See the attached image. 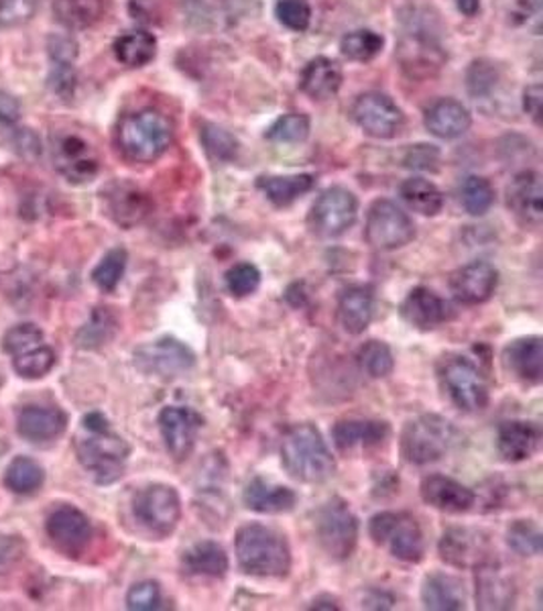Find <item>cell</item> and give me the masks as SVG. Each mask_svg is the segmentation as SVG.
<instances>
[{
  "label": "cell",
  "mask_w": 543,
  "mask_h": 611,
  "mask_svg": "<svg viewBox=\"0 0 543 611\" xmlns=\"http://www.w3.org/2000/svg\"><path fill=\"white\" fill-rule=\"evenodd\" d=\"M74 449L79 465L98 485H113L125 475L130 456L129 443L110 429V422L100 412L84 417Z\"/></svg>",
  "instance_id": "1"
},
{
  "label": "cell",
  "mask_w": 543,
  "mask_h": 611,
  "mask_svg": "<svg viewBox=\"0 0 543 611\" xmlns=\"http://www.w3.org/2000/svg\"><path fill=\"white\" fill-rule=\"evenodd\" d=\"M281 465L299 483L328 482L337 473V461L323 441L322 432L310 422L294 424L281 439Z\"/></svg>",
  "instance_id": "2"
},
{
  "label": "cell",
  "mask_w": 543,
  "mask_h": 611,
  "mask_svg": "<svg viewBox=\"0 0 543 611\" xmlns=\"http://www.w3.org/2000/svg\"><path fill=\"white\" fill-rule=\"evenodd\" d=\"M243 572L260 579H284L291 571V548L285 536L265 524H245L234 538Z\"/></svg>",
  "instance_id": "3"
},
{
  "label": "cell",
  "mask_w": 543,
  "mask_h": 611,
  "mask_svg": "<svg viewBox=\"0 0 543 611\" xmlns=\"http://www.w3.org/2000/svg\"><path fill=\"white\" fill-rule=\"evenodd\" d=\"M173 141V125L156 108H142L118 120L117 147L132 164H156Z\"/></svg>",
  "instance_id": "4"
},
{
  "label": "cell",
  "mask_w": 543,
  "mask_h": 611,
  "mask_svg": "<svg viewBox=\"0 0 543 611\" xmlns=\"http://www.w3.org/2000/svg\"><path fill=\"white\" fill-rule=\"evenodd\" d=\"M460 432L448 418L422 414L405 424L402 432V456L405 463L424 467L440 461L458 443Z\"/></svg>",
  "instance_id": "5"
},
{
  "label": "cell",
  "mask_w": 543,
  "mask_h": 611,
  "mask_svg": "<svg viewBox=\"0 0 543 611\" xmlns=\"http://www.w3.org/2000/svg\"><path fill=\"white\" fill-rule=\"evenodd\" d=\"M438 379L448 400L466 414L482 412L491 402V386L479 365L465 355H448L438 365Z\"/></svg>",
  "instance_id": "6"
},
{
  "label": "cell",
  "mask_w": 543,
  "mask_h": 611,
  "mask_svg": "<svg viewBox=\"0 0 543 611\" xmlns=\"http://www.w3.org/2000/svg\"><path fill=\"white\" fill-rule=\"evenodd\" d=\"M369 536L376 547L387 548L393 559L417 565L426 555L422 526L407 512H379L369 522Z\"/></svg>",
  "instance_id": "7"
},
{
  "label": "cell",
  "mask_w": 543,
  "mask_h": 611,
  "mask_svg": "<svg viewBox=\"0 0 543 611\" xmlns=\"http://www.w3.org/2000/svg\"><path fill=\"white\" fill-rule=\"evenodd\" d=\"M313 533L323 555L334 562L349 560L359 545V520L340 497L328 499L316 512Z\"/></svg>",
  "instance_id": "8"
},
{
  "label": "cell",
  "mask_w": 543,
  "mask_h": 611,
  "mask_svg": "<svg viewBox=\"0 0 543 611\" xmlns=\"http://www.w3.org/2000/svg\"><path fill=\"white\" fill-rule=\"evenodd\" d=\"M132 516L145 533L157 540H163L181 520V497L175 487L166 483H153L141 489L132 499Z\"/></svg>",
  "instance_id": "9"
},
{
  "label": "cell",
  "mask_w": 543,
  "mask_h": 611,
  "mask_svg": "<svg viewBox=\"0 0 543 611\" xmlns=\"http://www.w3.org/2000/svg\"><path fill=\"white\" fill-rule=\"evenodd\" d=\"M359 219V200L344 186L323 190L308 214V229L320 239H337Z\"/></svg>",
  "instance_id": "10"
},
{
  "label": "cell",
  "mask_w": 543,
  "mask_h": 611,
  "mask_svg": "<svg viewBox=\"0 0 543 611\" xmlns=\"http://www.w3.org/2000/svg\"><path fill=\"white\" fill-rule=\"evenodd\" d=\"M364 239L376 251H397L415 239V224L391 200H375L366 214Z\"/></svg>",
  "instance_id": "11"
},
{
  "label": "cell",
  "mask_w": 543,
  "mask_h": 611,
  "mask_svg": "<svg viewBox=\"0 0 543 611\" xmlns=\"http://www.w3.org/2000/svg\"><path fill=\"white\" fill-rule=\"evenodd\" d=\"M53 166L74 186L91 183L100 173V157L78 133L62 130L52 139Z\"/></svg>",
  "instance_id": "12"
},
{
  "label": "cell",
  "mask_w": 543,
  "mask_h": 611,
  "mask_svg": "<svg viewBox=\"0 0 543 611\" xmlns=\"http://www.w3.org/2000/svg\"><path fill=\"white\" fill-rule=\"evenodd\" d=\"M135 367L151 378L175 379L195 365V355L188 345L173 337L157 338L135 349Z\"/></svg>",
  "instance_id": "13"
},
{
  "label": "cell",
  "mask_w": 543,
  "mask_h": 611,
  "mask_svg": "<svg viewBox=\"0 0 543 611\" xmlns=\"http://www.w3.org/2000/svg\"><path fill=\"white\" fill-rule=\"evenodd\" d=\"M438 552L454 569H479L497 560L489 533L468 526H453L441 534Z\"/></svg>",
  "instance_id": "14"
},
{
  "label": "cell",
  "mask_w": 543,
  "mask_h": 611,
  "mask_svg": "<svg viewBox=\"0 0 543 611\" xmlns=\"http://www.w3.org/2000/svg\"><path fill=\"white\" fill-rule=\"evenodd\" d=\"M352 118L369 137L393 139L405 127V115L383 92H364L352 105Z\"/></svg>",
  "instance_id": "15"
},
{
  "label": "cell",
  "mask_w": 543,
  "mask_h": 611,
  "mask_svg": "<svg viewBox=\"0 0 543 611\" xmlns=\"http://www.w3.org/2000/svg\"><path fill=\"white\" fill-rule=\"evenodd\" d=\"M157 424L169 455L181 463L194 453L198 434L204 426V418L194 408L168 405L159 412Z\"/></svg>",
  "instance_id": "16"
},
{
  "label": "cell",
  "mask_w": 543,
  "mask_h": 611,
  "mask_svg": "<svg viewBox=\"0 0 543 611\" xmlns=\"http://www.w3.org/2000/svg\"><path fill=\"white\" fill-rule=\"evenodd\" d=\"M45 533L53 547L72 559H78L91 547L94 528L92 522L76 506H60L53 509L45 522Z\"/></svg>",
  "instance_id": "17"
},
{
  "label": "cell",
  "mask_w": 543,
  "mask_h": 611,
  "mask_svg": "<svg viewBox=\"0 0 543 611\" xmlns=\"http://www.w3.org/2000/svg\"><path fill=\"white\" fill-rule=\"evenodd\" d=\"M103 209L104 214L120 229H132L149 217L153 202L137 183L117 180L104 188Z\"/></svg>",
  "instance_id": "18"
},
{
  "label": "cell",
  "mask_w": 543,
  "mask_h": 611,
  "mask_svg": "<svg viewBox=\"0 0 543 611\" xmlns=\"http://www.w3.org/2000/svg\"><path fill=\"white\" fill-rule=\"evenodd\" d=\"M403 320L417 330H436L454 318L453 304L429 287H414L400 306Z\"/></svg>",
  "instance_id": "19"
},
{
  "label": "cell",
  "mask_w": 543,
  "mask_h": 611,
  "mask_svg": "<svg viewBox=\"0 0 543 611\" xmlns=\"http://www.w3.org/2000/svg\"><path fill=\"white\" fill-rule=\"evenodd\" d=\"M499 286V272L487 261H472L450 275V292L465 306H479L492 298Z\"/></svg>",
  "instance_id": "20"
},
{
  "label": "cell",
  "mask_w": 543,
  "mask_h": 611,
  "mask_svg": "<svg viewBox=\"0 0 543 611\" xmlns=\"http://www.w3.org/2000/svg\"><path fill=\"white\" fill-rule=\"evenodd\" d=\"M507 207L521 224L537 229L543 221L542 176L525 169L507 186Z\"/></svg>",
  "instance_id": "21"
},
{
  "label": "cell",
  "mask_w": 543,
  "mask_h": 611,
  "mask_svg": "<svg viewBox=\"0 0 543 611\" xmlns=\"http://www.w3.org/2000/svg\"><path fill=\"white\" fill-rule=\"evenodd\" d=\"M419 495L427 506L444 514H466L477 504V494L470 487L440 473L427 475L422 480Z\"/></svg>",
  "instance_id": "22"
},
{
  "label": "cell",
  "mask_w": 543,
  "mask_h": 611,
  "mask_svg": "<svg viewBox=\"0 0 543 611\" xmlns=\"http://www.w3.org/2000/svg\"><path fill=\"white\" fill-rule=\"evenodd\" d=\"M542 439L540 424L530 420H507L497 432V453L504 463H523L540 451Z\"/></svg>",
  "instance_id": "23"
},
{
  "label": "cell",
  "mask_w": 543,
  "mask_h": 611,
  "mask_svg": "<svg viewBox=\"0 0 543 611\" xmlns=\"http://www.w3.org/2000/svg\"><path fill=\"white\" fill-rule=\"evenodd\" d=\"M504 369L525 386H540L543 379V338L521 337L503 349Z\"/></svg>",
  "instance_id": "24"
},
{
  "label": "cell",
  "mask_w": 543,
  "mask_h": 611,
  "mask_svg": "<svg viewBox=\"0 0 543 611\" xmlns=\"http://www.w3.org/2000/svg\"><path fill=\"white\" fill-rule=\"evenodd\" d=\"M477 571V610L485 611H503L511 610L515 605L518 599V589L515 583L511 581V577H507L497 560L482 565Z\"/></svg>",
  "instance_id": "25"
},
{
  "label": "cell",
  "mask_w": 543,
  "mask_h": 611,
  "mask_svg": "<svg viewBox=\"0 0 543 611\" xmlns=\"http://www.w3.org/2000/svg\"><path fill=\"white\" fill-rule=\"evenodd\" d=\"M67 414L55 405H26L17 420L19 434L29 443H50L64 434Z\"/></svg>",
  "instance_id": "26"
},
{
  "label": "cell",
  "mask_w": 543,
  "mask_h": 611,
  "mask_svg": "<svg viewBox=\"0 0 543 611\" xmlns=\"http://www.w3.org/2000/svg\"><path fill=\"white\" fill-rule=\"evenodd\" d=\"M243 502L251 512L277 516V514H287L298 506V494L291 487L255 477L246 485Z\"/></svg>",
  "instance_id": "27"
},
{
  "label": "cell",
  "mask_w": 543,
  "mask_h": 611,
  "mask_svg": "<svg viewBox=\"0 0 543 611\" xmlns=\"http://www.w3.org/2000/svg\"><path fill=\"white\" fill-rule=\"evenodd\" d=\"M375 316V294L369 286H352L344 289L338 299L340 326L352 335H362Z\"/></svg>",
  "instance_id": "28"
},
{
  "label": "cell",
  "mask_w": 543,
  "mask_h": 611,
  "mask_svg": "<svg viewBox=\"0 0 543 611\" xmlns=\"http://www.w3.org/2000/svg\"><path fill=\"white\" fill-rule=\"evenodd\" d=\"M391 434L387 422L381 420H340L334 430L332 439L338 451L349 455L356 449H373L385 443Z\"/></svg>",
  "instance_id": "29"
},
{
  "label": "cell",
  "mask_w": 543,
  "mask_h": 611,
  "mask_svg": "<svg viewBox=\"0 0 543 611\" xmlns=\"http://www.w3.org/2000/svg\"><path fill=\"white\" fill-rule=\"evenodd\" d=\"M424 123H426V129L434 137L450 141V139L462 137L466 130L470 129L472 117L462 103L453 101V98H444L427 108Z\"/></svg>",
  "instance_id": "30"
},
{
  "label": "cell",
  "mask_w": 543,
  "mask_h": 611,
  "mask_svg": "<svg viewBox=\"0 0 543 611\" xmlns=\"http://www.w3.org/2000/svg\"><path fill=\"white\" fill-rule=\"evenodd\" d=\"M422 603L432 611H462L466 608L465 586L454 575L432 572L422 586Z\"/></svg>",
  "instance_id": "31"
},
{
  "label": "cell",
  "mask_w": 543,
  "mask_h": 611,
  "mask_svg": "<svg viewBox=\"0 0 543 611\" xmlns=\"http://www.w3.org/2000/svg\"><path fill=\"white\" fill-rule=\"evenodd\" d=\"M342 86V70L330 57H313L299 76V88L313 101H328L337 96Z\"/></svg>",
  "instance_id": "32"
},
{
  "label": "cell",
  "mask_w": 543,
  "mask_h": 611,
  "mask_svg": "<svg viewBox=\"0 0 543 611\" xmlns=\"http://www.w3.org/2000/svg\"><path fill=\"white\" fill-rule=\"evenodd\" d=\"M231 567V560L222 545L214 540H200L188 548L181 557V569L185 575L194 577H212L222 579Z\"/></svg>",
  "instance_id": "33"
},
{
  "label": "cell",
  "mask_w": 543,
  "mask_h": 611,
  "mask_svg": "<svg viewBox=\"0 0 543 611\" xmlns=\"http://www.w3.org/2000/svg\"><path fill=\"white\" fill-rule=\"evenodd\" d=\"M113 0H55L53 14L70 31H84L98 25L110 11Z\"/></svg>",
  "instance_id": "34"
},
{
  "label": "cell",
  "mask_w": 543,
  "mask_h": 611,
  "mask_svg": "<svg viewBox=\"0 0 543 611\" xmlns=\"http://www.w3.org/2000/svg\"><path fill=\"white\" fill-rule=\"evenodd\" d=\"M316 186V178L311 173H298V176H260L257 180V188L267 200L285 209L294 204L301 196L308 194Z\"/></svg>",
  "instance_id": "35"
},
{
  "label": "cell",
  "mask_w": 543,
  "mask_h": 611,
  "mask_svg": "<svg viewBox=\"0 0 543 611\" xmlns=\"http://www.w3.org/2000/svg\"><path fill=\"white\" fill-rule=\"evenodd\" d=\"M400 196L409 209L422 217H438L444 209V194L440 188L419 176L405 180L400 186Z\"/></svg>",
  "instance_id": "36"
},
{
  "label": "cell",
  "mask_w": 543,
  "mask_h": 611,
  "mask_svg": "<svg viewBox=\"0 0 543 611\" xmlns=\"http://www.w3.org/2000/svg\"><path fill=\"white\" fill-rule=\"evenodd\" d=\"M113 50L120 64L127 67H142L156 60V35L149 31H130L115 41Z\"/></svg>",
  "instance_id": "37"
},
{
  "label": "cell",
  "mask_w": 543,
  "mask_h": 611,
  "mask_svg": "<svg viewBox=\"0 0 543 611\" xmlns=\"http://www.w3.org/2000/svg\"><path fill=\"white\" fill-rule=\"evenodd\" d=\"M45 482V471L38 461L29 456H17L4 471V485L17 495H31L40 492Z\"/></svg>",
  "instance_id": "38"
},
{
  "label": "cell",
  "mask_w": 543,
  "mask_h": 611,
  "mask_svg": "<svg viewBox=\"0 0 543 611\" xmlns=\"http://www.w3.org/2000/svg\"><path fill=\"white\" fill-rule=\"evenodd\" d=\"M356 361L362 371L373 379L387 378L395 369V357L383 340H366L356 352Z\"/></svg>",
  "instance_id": "39"
},
{
  "label": "cell",
  "mask_w": 543,
  "mask_h": 611,
  "mask_svg": "<svg viewBox=\"0 0 543 611\" xmlns=\"http://www.w3.org/2000/svg\"><path fill=\"white\" fill-rule=\"evenodd\" d=\"M127 263H129V253L125 249H110L92 272L94 286L98 287L104 294L115 292L118 284H120V280L125 277Z\"/></svg>",
  "instance_id": "40"
},
{
  "label": "cell",
  "mask_w": 543,
  "mask_h": 611,
  "mask_svg": "<svg viewBox=\"0 0 543 611\" xmlns=\"http://www.w3.org/2000/svg\"><path fill=\"white\" fill-rule=\"evenodd\" d=\"M55 361H57L55 351L50 345L43 343L21 355H14L13 371L21 379H41L52 371Z\"/></svg>",
  "instance_id": "41"
},
{
  "label": "cell",
  "mask_w": 543,
  "mask_h": 611,
  "mask_svg": "<svg viewBox=\"0 0 543 611\" xmlns=\"http://www.w3.org/2000/svg\"><path fill=\"white\" fill-rule=\"evenodd\" d=\"M385 40L371 29H359L344 35L340 41V52L352 62H371L379 53L383 52Z\"/></svg>",
  "instance_id": "42"
},
{
  "label": "cell",
  "mask_w": 543,
  "mask_h": 611,
  "mask_svg": "<svg viewBox=\"0 0 543 611\" xmlns=\"http://www.w3.org/2000/svg\"><path fill=\"white\" fill-rule=\"evenodd\" d=\"M117 333V318L108 308H94L88 325L79 330L78 345L82 349H98Z\"/></svg>",
  "instance_id": "43"
},
{
  "label": "cell",
  "mask_w": 543,
  "mask_h": 611,
  "mask_svg": "<svg viewBox=\"0 0 543 611\" xmlns=\"http://www.w3.org/2000/svg\"><path fill=\"white\" fill-rule=\"evenodd\" d=\"M507 545L519 557H540L543 550V534L533 520H515L507 528Z\"/></svg>",
  "instance_id": "44"
},
{
  "label": "cell",
  "mask_w": 543,
  "mask_h": 611,
  "mask_svg": "<svg viewBox=\"0 0 543 611\" xmlns=\"http://www.w3.org/2000/svg\"><path fill=\"white\" fill-rule=\"evenodd\" d=\"M460 200L470 217H485L494 204V188L487 178L468 176L460 188Z\"/></svg>",
  "instance_id": "45"
},
{
  "label": "cell",
  "mask_w": 543,
  "mask_h": 611,
  "mask_svg": "<svg viewBox=\"0 0 543 611\" xmlns=\"http://www.w3.org/2000/svg\"><path fill=\"white\" fill-rule=\"evenodd\" d=\"M200 139H202L207 156L216 159V161H224V164L233 161L236 154H238L236 137L233 133L219 127V125L204 123V127L200 130Z\"/></svg>",
  "instance_id": "46"
},
{
  "label": "cell",
  "mask_w": 543,
  "mask_h": 611,
  "mask_svg": "<svg viewBox=\"0 0 543 611\" xmlns=\"http://www.w3.org/2000/svg\"><path fill=\"white\" fill-rule=\"evenodd\" d=\"M310 135V118L299 113H289L277 118L265 133V137L275 144H301Z\"/></svg>",
  "instance_id": "47"
},
{
  "label": "cell",
  "mask_w": 543,
  "mask_h": 611,
  "mask_svg": "<svg viewBox=\"0 0 543 611\" xmlns=\"http://www.w3.org/2000/svg\"><path fill=\"white\" fill-rule=\"evenodd\" d=\"M260 280L263 277H260L259 267L248 261L234 263L233 267L224 275L228 294L238 299L253 296L259 289Z\"/></svg>",
  "instance_id": "48"
},
{
  "label": "cell",
  "mask_w": 543,
  "mask_h": 611,
  "mask_svg": "<svg viewBox=\"0 0 543 611\" xmlns=\"http://www.w3.org/2000/svg\"><path fill=\"white\" fill-rule=\"evenodd\" d=\"M38 345H43V330L40 326L31 325V323L13 326L2 337V351L11 357L29 351Z\"/></svg>",
  "instance_id": "49"
},
{
  "label": "cell",
  "mask_w": 543,
  "mask_h": 611,
  "mask_svg": "<svg viewBox=\"0 0 543 611\" xmlns=\"http://www.w3.org/2000/svg\"><path fill=\"white\" fill-rule=\"evenodd\" d=\"M275 14L281 25L291 31H306L311 23V7L308 0H279L275 4Z\"/></svg>",
  "instance_id": "50"
},
{
  "label": "cell",
  "mask_w": 543,
  "mask_h": 611,
  "mask_svg": "<svg viewBox=\"0 0 543 611\" xmlns=\"http://www.w3.org/2000/svg\"><path fill=\"white\" fill-rule=\"evenodd\" d=\"M127 608L132 611L163 610V591L156 581H141L130 587L127 593Z\"/></svg>",
  "instance_id": "51"
},
{
  "label": "cell",
  "mask_w": 543,
  "mask_h": 611,
  "mask_svg": "<svg viewBox=\"0 0 543 611\" xmlns=\"http://www.w3.org/2000/svg\"><path fill=\"white\" fill-rule=\"evenodd\" d=\"M497 67L487 62V60H477L472 62V65L468 67V74H466V86L468 92L475 96V98H482L487 94H491L492 88L497 86Z\"/></svg>",
  "instance_id": "52"
},
{
  "label": "cell",
  "mask_w": 543,
  "mask_h": 611,
  "mask_svg": "<svg viewBox=\"0 0 543 611\" xmlns=\"http://www.w3.org/2000/svg\"><path fill=\"white\" fill-rule=\"evenodd\" d=\"M40 7V0H0V27L13 29L31 21Z\"/></svg>",
  "instance_id": "53"
},
{
  "label": "cell",
  "mask_w": 543,
  "mask_h": 611,
  "mask_svg": "<svg viewBox=\"0 0 543 611\" xmlns=\"http://www.w3.org/2000/svg\"><path fill=\"white\" fill-rule=\"evenodd\" d=\"M403 166L417 171H436L440 168V151L434 145H412L403 157Z\"/></svg>",
  "instance_id": "54"
},
{
  "label": "cell",
  "mask_w": 543,
  "mask_h": 611,
  "mask_svg": "<svg viewBox=\"0 0 543 611\" xmlns=\"http://www.w3.org/2000/svg\"><path fill=\"white\" fill-rule=\"evenodd\" d=\"M25 540L13 534H0V575L13 571L25 559Z\"/></svg>",
  "instance_id": "55"
},
{
  "label": "cell",
  "mask_w": 543,
  "mask_h": 611,
  "mask_svg": "<svg viewBox=\"0 0 543 611\" xmlns=\"http://www.w3.org/2000/svg\"><path fill=\"white\" fill-rule=\"evenodd\" d=\"M52 74H50V86L60 98H72L76 91V70L74 64L67 62H52Z\"/></svg>",
  "instance_id": "56"
},
{
  "label": "cell",
  "mask_w": 543,
  "mask_h": 611,
  "mask_svg": "<svg viewBox=\"0 0 543 611\" xmlns=\"http://www.w3.org/2000/svg\"><path fill=\"white\" fill-rule=\"evenodd\" d=\"M130 14L142 23H153L161 14V0H130Z\"/></svg>",
  "instance_id": "57"
},
{
  "label": "cell",
  "mask_w": 543,
  "mask_h": 611,
  "mask_svg": "<svg viewBox=\"0 0 543 611\" xmlns=\"http://www.w3.org/2000/svg\"><path fill=\"white\" fill-rule=\"evenodd\" d=\"M543 91L540 84L528 86L523 92V110L530 115L537 125L542 123Z\"/></svg>",
  "instance_id": "58"
},
{
  "label": "cell",
  "mask_w": 543,
  "mask_h": 611,
  "mask_svg": "<svg viewBox=\"0 0 543 611\" xmlns=\"http://www.w3.org/2000/svg\"><path fill=\"white\" fill-rule=\"evenodd\" d=\"M21 117V105L14 101L11 94L0 92V125L14 127Z\"/></svg>",
  "instance_id": "59"
},
{
  "label": "cell",
  "mask_w": 543,
  "mask_h": 611,
  "mask_svg": "<svg viewBox=\"0 0 543 611\" xmlns=\"http://www.w3.org/2000/svg\"><path fill=\"white\" fill-rule=\"evenodd\" d=\"M393 601L395 599H393V596H388V593L371 591L369 598L362 601V608H366V610H388V608H393Z\"/></svg>",
  "instance_id": "60"
},
{
  "label": "cell",
  "mask_w": 543,
  "mask_h": 611,
  "mask_svg": "<svg viewBox=\"0 0 543 611\" xmlns=\"http://www.w3.org/2000/svg\"><path fill=\"white\" fill-rule=\"evenodd\" d=\"M310 610L338 611L340 605H338L337 599L330 598V596H320L311 601Z\"/></svg>",
  "instance_id": "61"
},
{
  "label": "cell",
  "mask_w": 543,
  "mask_h": 611,
  "mask_svg": "<svg viewBox=\"0 0 543 611\" xmlns=\"http://www.w3.org/2000/svg\"><path fill=\"white\" fill-rule=\"evenodd\" d=\"M456 9L466 17H477L480 13V0H454Z\"/></svg>",
  "instance_id": "62"
}]
</instances>
